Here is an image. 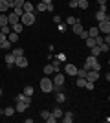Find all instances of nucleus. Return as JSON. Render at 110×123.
<instances>
[{
    "label": "nucleus",
    "mask_w": 110,
    "mask_h": 123,
    "mask_svg": "<svg viewBox=\"0 0 110 123\" xmlns=\"http://www.w3.org/2000/svg\"><path fill=\"white\" fill-rule=\"evenodd\" d=\"M41 90L44 94H50V92H53V81L50 79V77H42L41 79Z\"/></svg>",
    "instance_id": "nucleus-1"
},
{
    "label": "nucleus",
    "mask_w": 110,
    "mask_h": 123,
    "mask_svg": "<svg viewBox=\"0 0 110 123\" xmlns=\"http://www.w3.org/2000/svg\"><path fill=\"white\" fill-rule=\"evenodd\" d=\"M20 24H24V26H33V24H35V15H33V13H22Z\"/></svg>",
    "instance_id": "nucleus-2"
},
{
    "label": "nucleus",
    "mask_w": 110,
    "mask_h": 123,
    "mask_svg": "<svg viewBox=\"0 0 110 123\" xmlns=\"http://www.w3.org/2000/svg\"><path fill=\"white\" fill-rule=\"evenodd\" d=\"M97 30H99L101 35H108V33H110V18H106V20H101L99 24H97Z\"/></svg>",
    "instance_id": "nucleus-3"
},
{
    "label": "nucleus",
    "mask_w": 110,
    "mask_h": 123,
    "mask_svg": "<svg viewBox=\"0 0 110 123\" xmlns=\"http://www.w3.org/2000/svg\"><path fill=\"white\" fill-rule=\"evenodd\" d=\"M53 86H64V81H66V77H64V74L61 72H55L53 74Z\"/></svg>",
    "instance_id": "nucleus-4"
},
{
    "label": "nucleus",
    "mask_w": 110,
    "mask_h": 123,
    "mask_svg": "<svg viewBox=\"0 0 110 123\" xmlns=\"http://www.w3.org/2000/svg\"><path fill=\"white\" fill-rule=\"evenodd\" d=\"M17 101H22V103H24V105H28V107H29L33 99H31V96H26V94H24V92H20V94H18V96H17Z\"/></svg>",
    "instance_id": "nucleus-5"
},
{
    "label": "nucleus",
    "mask_w": 110,
    "mask_h": 123,
    "mask_svg": "<svg viewBox=\"0 0 110 123\" xmlns=\"http://www.w3.org/2000/svg\"><path fill=\"white\" fill-rule=\"evenodd\" d=\"M28 64H29V62H28V59L24 55H20V57L15 59V66H18V68H28Z\"/></svg>",
    "instance_id": "nucleus-6"
},
{
    "label": "nucleus",
    "mask_w": 110,
    "mask_h": 123,
    "mask_svg": "<svg viewBox=\"0 0 110 123\" xmlns=\"http://www.w3.org/2000/svg\"><path fill=\"white\" fill-rule=\"evenodd\" d=\"M41 118L44 119V121H48V123H55V121H57V119L52 116V112H50V110H42V112H41Z\"/></svg>",
    "instance_id": "nucleus-7"
},
{
    "label": "nucleus",
    "mask_w": 110,
    "mask_h": 123,
    "mask_svg": "<svg viewBox=\"0 0 110 123\" xmlns=\"http://www.w3.org/2000/svg\"><path fill=\"white\" fill-rule=\"evenodd\" d=\"M15 59H17V57L13 55V53H6L4 61H6V64H7V68H9V70H11L13 66H15Z\"/></svg>",
    "instance_id": "nucleus-8"
},
{
    "label": "nucleus",
    "mask_w": 110,
    "mask_h": 123,
    "mask_svg": "<svg viewBox=\"0 0 110 123\" xmlns=\"http://www.w3.org/2000/svg\"><path fill=\"white\" fill-rule=\"evenodd\" d=\"M64 74H66V75H75V74H77V66L72 64V62H68V64L64 66Z\"/></svg>",
    "instance_id": "nucleus-9"
},
{
    "label": "nucleus",
    "mask_w": 110,
    "mask_h": 123,
    "mask_svg": "<svg viewBox=\"0 0 110 123\" xmlns=\"http://www.w3.org/2000/svg\"><path fill=\"white\" fill-rule=\"evenodd\" d=\"M97 79H99V72H94V70H88V72H86V81L95 83Z\"/></svg>",
    "instance_id": "nucleus-10"
},
{
    "label": "nucleus",
    "mask_w": 110,
    "mask_h": 123,
    "mask_svg": "<svg viewBox=\"0 0 110 123\" xmlns=\"http://www.w3.org/2000/svg\"><path fill=\"white\" fill-rule=\"evenodd\" d=\"M106 18H110L108 15H106V11H97V13H95V20L97 22H101V20H106Z\"/></svg>",
    "instance_id": "nucleus-11"
},
{
    "label": "nucleus",
    "mask_w": 110,
    "mask_h": 123,
    "mask_svg": "<svg viewBox=\"0 0 110 123\" xmlns=\"http://www.w3.org/2000/svg\"><path fill=\"white\" fill-rule=\"evenodd\" d=\"M70 28L73 30V33H75V35H79V33L83 31V24H81V20H77V22H75L73 26H70Z\"/></svg>",
    "instance_id": "nucleus-12"
},
{
    "label": "nucleus",
    "mask_w": 110,
    "mask_h": 123,
    "mask_svg": "<svg viewBox=\"0 0 110 123\" xmlns=\"http://www.w3.org/2000/svg\"><path fill=\"white\" fill-rule=\"evenodd\" d=\"M88 70H94V72H101V62L95 59V61H92L90 62V68Z\"/></svg>",
    "instance_id": "nucleus-13"
},
{
    "label": "nucleus",
    "mask_w": 110,
    "mask_h": 123,
    "mask_svg": "<svg viewBox=\"0 0 110 123\" xmlns=\"http://www.w3.org/2000/svg\"><path fill=\"white\" fill-rule=\"evenodd\" d=\"M11 31H15V33H18V35H20L22 31H24V24H20V22L13 24V26H11Z\"/></svg>",
    "instance_id": "nucleus-14"
},
{
    "label": "nucleus",
    "mask_w": 110,
    "mask_h": 123,
    "mask_svg": "<svg viewBox=\"0 0 110 123\" xmlns=\"http://www.w3.org/2000/svg\"><path fill=\"white\" fill-rule=\"evenodd\" d=\"M18 18H20V17L17 15V13H11V15H7V22H9V26L17 24V22H18Z\"/></svg>",
    "instance_id": "nucleus-15"
},
{
    "label": "nucleus",
    "mask_w": 110,
    "mask_h": 123,
    "mask_svg": "<svg viewBox=\"0 0 110 123\" xmlns=\"http://www.w3.org/2000/svg\"><path fill=\"white\" fill-rule=\"evenodd\" d=\"M22 11H24V13H33V4L31 2H24V6H22Z\"/></svg>",
    "instance_id": "nucleus-16"
},
{
    "label": "nucleus",
    "mask_w": 110,
    "mask_h": 123,
    "mask_svg": "<svg viewBox=\"0 0 110 123\" xmlns=\"http://www.w3.org/2000/svg\"><path fill=\"white\" fill-rule=\"evenodd\" d=\"M63 121H64V123H72V121H73V114L70 112V110L63 114Z\"/></svg>",
    "instance_id": "nucleus-17"
},
{
    "label": "nucleus",
    "mask_w": 110,
    "mask_h": 123,
    "mask_svg": "<svg viewBox=\"0 0 110 123\" xmlns=\"http://www.w3.org/2000/svg\"><path fill=\"white\" fill-rule=\"evenodd\" d=\"M55 101L57 103H64L66 101V96L63 94V90H61V92H55Z\"/></svg>",
    "instance_id": "nucleus-18"
},
{
    "label": "nucleus",
    "mask_w": 110,
    "mask_h": 123,
    "mask_svg": "<svg viewBox=\"0 0 110 123\" xmlns=\"http://www.w3.org/2000/svg\"><path fill=\"white\" fill-rule=\"evenodd\" d=\"M52 116H53V118H55V119H59V118H63V108H53V110H52Z\"/></svg>",
    "instance_id": "nucleus-19"
},
{
    "label": "nucleus",
    "mask_w": 110,
    "mask_h": 123,
    "mask_svg": "<svg viewBox=\"0 0 110 123\" xmlns=\"http://www.w3.org/2000/svg\"><path fill=\"white\" fill-rule=\"evenodd\" d=\"M7 41H9L11 44H15V42L18 41V33H15V31H11L9 35H7Z\"/></svg>",
    "instance_id": "nucleus-20"
},
{
    "label": "nucleus",
    "mask_w": 110,
    "mask_h": 123,
    "mask_svg": "<svg viewBox=\"0 0 110 123\" xmlns=\"http://www.w3.org/2000/svg\"><path fill=\"white\" fill-rule=\"evenodd\" d=\"M26 108H28V105H24L22 101H17V105H15V110H17V112H24Z\"/></svg>",
    "instance_id": "nucleus-21"
},
{
    "label": "nucleus",
    "mask_w": 110,
    "mask_h": 123,
    "mask_svg": "<svg viewBox=\"0 0 110 123\" xmlns=\"http://www.w3.org/2000/svg\"><path fill=\"white\" fill-rule=\"evenodd\" d=\"M15 112H17V110H15V107H6V108H4V112H2V114H6L7 118H11V116H13Z\"/></svg>",
    "instance_id": "nucleus-22"
},
{
    "label": "nucleus",
    "mask_w": 110,
    "mask_h": 123,
    "mask_svg": "<svg viewBox=\"0 0 110 123\" xmlns=\"http://www.w3.org/2000/svg\"><path fill=\"white\" fill-rule=\"evenodd\" d=\"M11 6L7 4V2H6V0H0V13H6V11L9 9Z\"/></svg>",
    "instance_id": "nucleus-23"
},
{
    "label": "nucleus",
    "mask_w": 110,
    "mask_h": 123,
    "mask_svg": "<svg viewBox=\"0 0 110 123\" xmlns=\"http://www.w3.org/2000/svg\"><path fill=\"white\" fill-rule=\"evenodd\" d=\"M52 66H53V70H55V72H59V68H61V61H59V59H55V55H53V59H52Z\"/></svg>",
    "instance_id": "nucleus-24"
},
{
    "label": "nucleus",
    "mask_w": 110,
    "mask_h": 123,
    "mask_svg": "<svg viewBox=\"0 0 110 123\" xmlns=\"http://www.w3.org/2000/svg\"><path fill=\"white\" fill-rule=\"evenodd\" d=\"M90 50H92V55H94V57H99L101 53H103V51H101V48L97 46V44H95V46H92Z\"/></svg>",
    "instance_id": "nucleus-25"
},
{
    "label": "nucleus",
    "mask_w": 110,
    "mask_h": 123,
    "mask_svg": "<svg viewBox=\"0 0 110 123\" xmlns=\"http://www.w3.org/2000/svg\"><path fill=\"white\" fill-rule=\"evenodd\" d=\"M77 7L79 9H86L88 7V0H77Z\"/></svg>",
    "instance_id": "nucleus-26"
},
{
    "label": "nucleus",
    "mask_w": 110,
    "mask_h": 123,
    "mask_svg": "<svg viewBox=\"0 0 110 123\" xmlns=\"http://www.w3.org/2000/svg\"><path fill=\"white\" fill-rule=\"evenodd\" d=\"M15 57H20V55H24V48H13V51H11Z\"/></svg>",
    "instance_id": "nucleus-27"
},
{
    "label": "nucleus",
    "mask_w": 110,
    "mask_h": 123,
    "mask_svg": "<svg viewBox=\"0 0 110 123\" xmlns=\"http://www.w3.org/2000/svg\"><path fill=\"white\" fill-rule=\"evenodd\" d=\"M2 26H9V22H7V15H4V13L0 15V28H2Z\"/></svg>",
    "instance_id": "nucleus-28"
},
{
    "label": "nucleus",
    "mask_w": 110,
    "mask_h": 123,
    "mask_svg": "<svg viewBox=\"0 0 110 123\" xmlns=\"http://www.w3.org/2000/svg\"><path fill=\"white\" fill-rule=\"evenodd\" d=\"M88 31V37H97L99 35V30L97 28H90V30H86Z\"/></svg>",
    "instance_id": "nucleus-29"
},
{
    "label": "nucleus",
    "mask_w": 110,
    "mask_h": 123,
    "mask_svg": "<svg viewBox=\"0 0 110 123\" xmlns=\"http://www.w3.org/2000/svg\"><path fill=\"white\" fill-rule=\"evenodd\" d=\"M86 72H88V70H84V68H77V74H75V75H77V77H83V79H86Z\"/></svg>",
    "instance_id": "nucleus-30"
},
{
    "label": "nucleus",
    "mask_w": 110,
    "mask_h": 123,
    "mask_svg": "<svg viewBox=\"0 0 110 123\" xmlns=\"http://www.w3.org/2000/svg\"><path fill=\"white\" fill-rule=\"evenodd\" d=\"M77 20H79V18H75V17H72V15H70L68 18H66V26H68V28H70V26H73V24H75V22H77Z\"/></svg>",
    "instance_id": "nucleus-31"
},
{
    "label": "nucleus",
    "mask_w": 110,
    "mask_h": 123,
    "mask_svg": "<svg viewBox=\"0 0 110 123\" xmlns=\"http://www.w3.org/2000/svg\"><path fill=\"white\" fill-rule=\"evenodd\" d=\"M57 30L61 31V33H64V31L68 30V26H66V22H59V24H57Z\"/></svg>",
    "instance_id": "nucleus-32"
},
{
    "label": "nucleus",
    "mask_w": 110,
    "mask_h": 123,
    "mask_svg": "<svg viewBox=\"0 0 110 123\" xmlns=\"http://www.w3.org/2000/svg\"><path fill=\"white\" fill-rule=\"evenodd\" d=\"M53 72H55V70H53L52 62H50V64H46V66H44V74H46V75H50V74H53Z\"/></svg>",
    "instance_id": "nucleus-33"
},
{
    "label": "nucleus",
    "mask_w": 110,
    "mask_h": 123,
    "mask_svg": "<svg viewBox=\"0 0 110 123\" xmlns=\"http://www.w3.org/2000/svg\"><path fill=\"white\" fill-rule=\"evenodd\" d=\"M0 48H2V50H9V48H11V42L6 39L4 42H0Z\"/></svg>",
    "instance_id": "nucleus-34"
},
{
    "label": "nucleus",
    "mask_w": 110,
    "mask_h": 123,
    "mask_svg": "<svg viewBox=\"0 0 110 123\" xmlns=\"http://www.w3.org/2000/svg\"><path fill=\"white\" fill-rule=\"evenodd\" d=\"M84 85H86V79H83V77H77V86H79V88H84Z\"/></svg>",
    "instance_id": "nucleus-35"
},
{
    "label": "nucleus",
    "mask_w": 110,
    "mask_h": 123,
    "mask_svg": "<svg viewBox=\"0 0 110 123\" xmlns=\"http://www.w3.org/2000/svg\"><path fill=\"white\" fill-rule=\"evenodd\" d=\"M24 94H26V96H31V98H33V86H24Z\"/></svg>",
    "instance_id": "nucleus-36"
},
{
    "label": "nucleus",
    "mask_w": 110,
    "mask_h": 123,
    "mask_svg": "<svg viewBox=\"0 0 110 123\" xmlns=\"http://www.w3.org/2000/svg\"><path fill=\"white\" fill-rule=\"evenodd\" d=\"M0 31H2V33H6V35H9V33H11V26H2V28H0Z\"/></svg>",
    "instance_id": "nucleus-37"
},
{
    "label": "nucleus",
    "mask_w": 110,
    "mask_h": 123,
    "mask_svg": "<svg viewBox=\"0 0 110 123\" xmlns=\"http://www.w3.org/2000/svg\"><path fill=\"white\" fill-rule=\"evenodd\" d=\"M35 9H37V11H41V13H42V11H46V4H42V2H39Z\"/></svg>",
    "instance_id": "nucleus-38"
},
{
    "label": "nucleus",
    "mask_w": 110,
    "mask_h": 123,
    "mask_svg": "<svg viewBox=\"0 0 110 123\" xmlns=\"http://www.w3.org/2000/svg\"><path fill=\"white\" fill-rule=\"evenodd\" d=\"M24 2H26V0H15V2H13V7H22Z\"/></svg>",
    "instance_id": "nucleus-39"
},
{
    "label": "nucleus",
    "mask_w": 110,
    "mask_h": 123,
    "mask_svg": "<svg viewBox=\"0 0 110 123\" xmlns=\"http://www.w3.org/2000/svg\"><path fill=\"white\" fill-rule=\"evenodd\" d=\"M55 59H59L61 62H64V61H66V55H64L63 51H61V53H57V55H55Z\"/></svg>",
    "instance_id": "nucleus-40"
},
{
    "label": "nucleus",
    "mask_w": 110,
    "mask_h": 123,
    "mask_svg": "<svg viewBox=\"0 0 110 123\" xmlns=\"http://www.w3.org/2000/svg\"><path fill=\"white\" fill-rule=\"evenodd\" d=\"M77 37H81V39H83V41H84V39L88 37V31H86V30H83V31H81V33H79Z\"/></svg>",
    "instance_id": "nucleus-41"
},
{
    "label": "nucleus",
    "mask_w": 110,
    "mask_h": 123,
    "mask_svg": "<svg viewBox=\"0 0 110 123\" xmlns=\"http://www.w3.org/2000/svg\"><path fill=\"white\" fill-rule=\"evenodd\" d=\"M53 9H55V6H53V2H52V4H46V11L53 13Z\"/></svg>",
    "instance_id": "nucleus-42"
},
{
    "label": "nucleus",
    "mask_w": 110,
    "mask_h": 123,
    "mask_svg": "<svg viewBox=\"0 0 110 123\" xmlns=\"http://www.w3.org/2000/svg\"><path fill=\"white\" fill-rule=\"evenodd\" d=\"M99 48H101V51H108V44H106V42H103V44H99Z\"/></svg>",
    "instance_id": "nucleus-43"
},
{
    "label": "nucleus",
    "mask_w": 110,
    "mask_h": 123,
    "mask_svg": "<svg viewBox=\"0 0 110 123\" xmlns=\"http://www.w3.org/2000/svg\"><path fill=\"white\" fill-rule=\"evenodd\" d=\"M84 88H86V90H94V83L86 81V85H84Z\"/></svg>",
    "instance_id": "nucleus-44"
},
{
    "label": "nucleus",
    "mask_w": 110,
    "mask_h": 123,
    "mask_svg": "<svg viewBox=\"0 0 110 123\" xmlns=\"http://www.w3.org/2000/svg\"><path fill=\"white\" fill-rule=\"evenodd\" d=\"M70 7H72V9H75V7H77V0H70Z\"/></svg>",
    "instance_id": "nucleus-45"
},
{
    "label": "nucleus",
    "mask_w": 110,
    "mask_h": 123,
    "mask_svg": "<svg viewBox=\"0 0 110 123\" xmlns=\"http://www.w3.org/2000/svg\"><path fill=\"white\" fill-rule=\"evenodd\" d=\"M13 13H17L18 17H22V13H24V11H22V7H15V11H13Z\"/></svg>",
    "instance_id": "nucleus-46"
},
{
    "label": "nucleus",
    "mask_w": 110,
    "mask_h": 123,
    "mask_svg": "<svg viewBox=\"0 0 110 123\" xmlns=\"http://www.w3.org/2000/svg\"><path fill=\"white\" fill-rule=\"evenodd\" d=\"M53 22L59 24V22H63V20H61V17H59V15H53Z\"/></svg>",
    "instance_id": "nucleus-47"
},
{
    "label": "nucleus",
    "mask_w": 110,
    "mask_h": 123,
    "mask_svg": "<svg viewBox=\"0 0 110 123\" xmlns=\"http://www.w3.org/2000/svg\"><path fill=\"white\" fill-rule=\"evenodd\" d=\"M6 39H7V35H6V33H2V31H0V42H4Z\"/></svg>",
    "instance_id": "nucleus-48"
},
{
    "label": "nucleus",
    "mask_w": 110,
    "mask_h": 123,
    "mask_svg": "<svg viewBox=\"0 0 110 123\" xmlns=\"http://www.w3.org/2000/svg\"><path fill=\"white\" fill-rule=\"evenodd\" d=\"M41 2H42V4H52L53 0H41Z\"/></svg>",
    "instance_id": "nucleus-49"
},
{
    "label": "nucleus",
    "mask_w": 110,
    "mask_h": 123,
    "mask_svg": "<svg viewBox=\"0 0 110 123\" xmlns=\"http://www.w3.org/2000/svg\"><path fill=\"white\" fill-rule=\"evenodd\" d=\"M6 2H7V4H9L11 7H13V2H15V0H6Z\"/></svg>",
    "instance_id": "nucleus-50"
},
{
    "label": "nucleus",
    "mask_w": 110,
    "mask_h": 123,
    "mask_svg": "<svg viewBox=\"0 0 110 123\" xmlns=\"http://www.w3.org/2000/svg\"><path fill=\"white\" fill-rule=\"evenodd\" d=\"M97 4H99V6L101 4H106V0H97Z\"/></svg>",
    "instance_id": "nucleus-51"
},
{
    "label": "nucleus",
    "mask_w": 110,
    "mask_h": 123,
    "mask_svg": "<svg viewBox=\"0 0 110 123\" xmlns=\"http://www.w3.org/2000/svg\"><path fill=\"white\" fill-rule=\"evenodd\" d=\"M0 96H2V88H0Z\"/></svg>",
    "instance_id": "nucleus-52"
}]
</instances>
